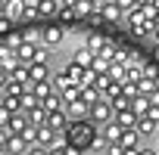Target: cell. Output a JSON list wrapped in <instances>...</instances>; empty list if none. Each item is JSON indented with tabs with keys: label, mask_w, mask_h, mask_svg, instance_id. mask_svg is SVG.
Instances as JSON below:
<instances>
[{
	"label": "cell",
	"mask_w": 159,
	"mask_h": 155,
	"mask_svg": "<svg viewBox=\"0 0 159 155\" xmlns=\"http://www.w3.org/2000/svg\"><path fill=\"white\" fill-rule=\"evenodd\" d=\"M66 136H69V143H72L78 152H91V149H97V140H100L97 127H94L88 118H72L69 127H66Z\"/></svg>",
	"instance_id": "1"
},
{
	"label": "cell",
	"mask_w": 159,
	"mask_h": 155,
	"mask_svg": "<svg viewBox=\"0 0 159 155\" xmlns=\"http://www.w3.org/2000/svg\"><path fill=\"white\" fill-rule=\"evenodd\" d=\"M13 50H16V59H19V62H34V59H38V53H41V44H38V40H31V37H22Z\"/></svg>",
	"instance_id": "2"
},
{
	"label": "cell",
	"mask_w": 159,
	"mask_h": 155,
	"mask_svg": "<svg viewBox=\"0 0 159 155\" xmlns=\"http://www.w3.org/2000/svg\"><path fill=\"white\" fill-rule=\"evenodd\" d=\"M112 115H116V112H112V103H109V99H103V96H100V99H94V103H91V121L106 124Z\"/></svg>",
	"instance_id": "3"
},
{
	"label": "cell",
	"mask_w": 159,
	"mask_h": 155,
	"mask_svg": "<svg viewBox=\"0 0 159 155\" xmlns=\"http://www.w3.org/2000/svg\"><path fill=\"white\" fill-rule=\"evenodd\" d=\"M69 121H72V118H69V112H66V109H56V112H47V121H44V124H50L56 133H66Z\"/></svg>",
	"instance_id": "4"
},
{
	"label": "cell",
	"mask_w": 159,
	"mask_h": 155,
	"mask_svg": "<svg viewBox=\"0 0 159 155\" xmlns=\"http://www.w3.org/2000/svg\"><path fill=\"white\" fill-rule=\"evenodd\" d=\"M66 74H69V81H75V84H88L91 74H94V68H84V65H78V62H69Z\"/></svg>",
	"instance_id": "5"
},
{
	"label": "cell",
	"mask_w": 159,
	"mask_h": 155,
	"mask_svg": "<svg viewBox=\"0 0 159 155\" xmlns=\"http://www.w3.org/2000/svg\"><path fill=\"white\" fill-rule=\"evenodd\" d=\"M28 74H31V84H34V81H50L47 59H34V62H28Z\"/></svg>",
	"instance_id": "6"
},
{
	"label": "cell",
	"mask_w": 159,
	"mask_h": 155,
	"mask_svg": "<svg viewBox=\"0 0 159 155\" xmlns=\"http://www.w3.org/2000/svg\"><path fill=\"white\" fill-rule=\"evenodd\" d=\"M66 112H69V118H84V115H91V103L78 96V99L66 103Z\"/></svg>",
	"instance_id": "7"
},
{
	"label": "cell",
	"mask_w": 159,
	"mask_h": 155,
	"mask_svg": "<svg viewBox=\"0 0 159 155\" xmlns=\"http://www.w3.org/2000/svg\"><path fill=\"white\" fill-rule=\"evenodd\" d=\"M59 40H62V28L59 25H47L41 31V44L44 47H59Z\"/></svg>",
	"instance_id": "8"
},
{
	"label": "cell",
	"mask_w": 159,
	"mask_h": 155,
	"mask_svg": "<svg viewBox=\"0 0 159 155\" xmlns=\"http://www.w3.org/2000/svg\"><path fill=\"white\" fill-rule=\"evenodd\" d=\"M153 106H156V103H153V96H150V93H134V96H131V109H134L137 115H147Z\"/></svg>",
	"instance_id": "9"
},
{
	"label": "cell",
	"mask_w": 159,
	"mask_h": 155,
	"mask_svg": "<svg viewBox=\"0 0 159 155\" xmlns=\"http://www.w3.org/2000/svg\"><path fill=\"white\" fill-rule=\"evenodd\" d=\"M100 16H103V19H109V22H116V19H122V16H125V10L116 3V0H106V3H100Z\"/></svg>",
	"instance_id": "10"
},
{
	"label": "cell",
	"mask_w": 159,
	"mask_h": 155,
	"mask_svg": "<svg viewBox=\"0 0 159 155\" xmlns=\"http://www.w3.org/2000/svg\"><path fill=\"white\" fill-rule=\"evenodd\" d=\"M31 124V118H28V112H13V118H10V133H22L25 127Z\"/></svg>",
	"instance_id": "11"
},
{
	"label": "cell",
	"mask_w": 159,
	"mask_h": 155,
	"mask_svg": "<svg viewBox=\"0 0 159 155\" xmlns=\"http://www.w3.org/2000/svg\"><path fill=\"white\" fill-rule=\"evenodd\" d=\"M156 127H159V121H156L153 115H137V130H140V136H153Z\"/></svg>",
	"instance_id": "12"
},
{
	"label": "cell",
	"mask_w": 159,
	"mask_h": 155,
	"mask_svg": "<svg viewBox=\"0 0 159 155\" xmlns=\"http://www.w3.org/2000/svg\"><path fill=\"white\" fill-rule=\"evenodd\" d=\"M25 6H28V0H7V16L13 22H19V19H25Z\"/></svg>",
	"instance_id": "13"
},
{
	"label": "cell",
	"mask_w": 159,
	"mask_h": 155,
	"mask_svg": "<svg viewBox=\"0 0 159 155\" xmlns=\"http://www.w3.org/2000/svg\"><path fill=\"white\" fill-rule=\"evenodd\" d=\"M106 99L112 103V112H122V109H131V93H125V87H122L119 93L106 96Z\"/></svg>",
	"instance_id": "14"
},
{
	"label": "cell",
	"mask_w": 159,
	"mask_h": 155,
	"mask_svg": "<svg viewBox=\"0 0 159 155\" xmlns=\"http://www.w3.org/2000/svg\"><path fill=\"white\" fill-rule=\"evenodd\" d=\"M112 118H116L122 127H137V112H134V109H122V112H116Z\"/></svg>",
	"instance_id": "15"
},
{
	"label": "cell",
	"mask_w": 159,
	"mask_h": 155,
	"mask_svg": "<svg viewBox=\"0 0 159 155\" xmlns=\"http://www.w3.org/2000/svg\"><path fill=\"white\" fill-rule=\"evenodd\" d=\"M7 152H28V140L22 133H10L7 140Z\"/></svg>",
	"instance_id": "16"
},
{
	"label": "cell",
	"mask_w": 159,
	"mask_h": 155,
	"mask_svg": "<svg viewBox=\"0 0 159 155\" xmlns=\"http://www.w3.org/2000/svg\"><path fill=\"white\" fill-rule=\"evenodd\" d=\"M41 106H44L47 112H56V109H66V106H62V96H59L56 90H50V93H47V96L41 99Z\"/></svg>",
	"instance_id": "17"
},
{
	"label": "cell",
	"mask_w": 159,
	"mask_h": 155,
	"mask_svg": "<svg viewBox=\"0 0 159 155\" xmlns=\"http://www.w3.org/2000/svg\"><path fill=\"white\" fill-rule=\"evenodd\" d=\"M72 62H78V65H84V68H91V65H94V53H91L88 47H81V50H75Z\"/></svg>",
	"instance_id": "18"
},
{
	"label": "cell",
	"mask_w": 159,
	"mask_h": 155,
	"mask_svg": "<svg viewBox=\"0 0 159 155\" xmlns=\"http://www.w3.org/2000/svg\"><path fill=\"white\" fill-rule=\"evenodd\" d=\"M109 81H112V74H109V71H94V74H91V84H94L100 93L106 90V84H109Z\"/></svg>",
	"instance_id": "19"
},
{
	"label": "cell",
	"mask_w": 159,
	"mask_h": 155,
	"mask_svg": "<svg viewBox=\"0 0 159 155\" xmlns=\"http://www.w3.org/2000/svg\"><path fill=\"white\" fill-rule=\"evenodd\" d=\"M38 13H41V16H56V13H59V3H56V0H41V3H38Z\"/></svg>",
	"instance_id": "20"
},
{
	"label": "cell",
	"mask_w": 159,
	"mask_h": 155,
	"mask_svg": "<svg viewBox=\"0 0 159 155\" xmlns=\"http://www.w3.org/2000/svg\"><path fill=\"white\" fill-rule=\"evenodd\" d=\"M13 31V19L10 16H0V34H10Z\"/></svg>",
	"instance_id": "21"
},
{
	"label": "cell",
	"mask_w": 159,
	"mask_h": 155,
	"mask_svg": "<svg viewBox=\"0 0 159 155\" xmlns=\"http://www.w3.org/2000/svg\"><path fill=\"white\" fill-rule=\"evenodd\" d=\"M116 3H119V6H122V10H125V13H128V10H131V6H137V0H116Z\"/></svg>",
	"instance_id": "22"
},
{
	"label": "cell",
	"mask_w": 159,
	"mask_h": 155,
	"mask_svg": "<svg viewBox=\"0 0 159 155\" xmlns=\"http://www.w3.org/2000/svg\"><path fill=\"white\" fill-rule=\"evenodd\" d=\"M75 3H78V0H62L59 6H62V10H75Z\"/></svg>",
	"instance_id": "23"
},
{
	"label": "cell",
	"mask_w": 159,
	"mask_h": 155,
	"mask_svg": "<svg viewBox=\"0 0 159 155\" xmlns=\"http://www.w3.org/2000/svg\"><path fill=\"white\" fill-rule=\"evenodd\" d=\"M0 16H7V0H0Z\"/></svg>",
	"instance_id": "24"
},
{
	"label": "cell",
	"mask_w": 159,
	"mask_h": 155,
	"mask_svg": "<svg viewBox=\"0 0 159 155\" xmlns=\"http://www.w3.org/2000/svg\"><path fill=\"white\" fill-rule=\"evenodd\" d=\"M153 25H156V28H159V10H156V16H153Z\"/></svg>",
	"instance_id": "25"
},
{
	"label": "cell",
	"mask_w": 159,
	"mask_h": 155,
	"mask_svg": "<svg viewBox=\"0 0 159 155\" xmlns=\"http://www.w3.org/2000/svg\"><path fill=\"white\" fill-rule=\"evenodd\" d=\"M150 3H153V6H156V10H159V0H150Z\"/></svg>",
	"instance_id": "26"
},
{
	"label": "cell",
	"mask_w": 159,
	"mask_h": 155,
	"mask_svg": "<svg viewBox=\"0 0 159 155\" xmlns=\"http://www.w3.org/2000/svg\"><path fill=\"white\" fill-rule=\"evenodd\" d=\"M153 37H156V40H159V28H156V31H153Z\"/></svg>",
	"instance_id": "27"
},
{
	"label": "cell",
	"mask_w": 159,
	"mask_h": 155,
	"mask_svg": "<svg viewBox=\"0 0 159 155\" xmlns=\"http://www.w3.org/2000/svg\"><path fill=\"white\" fill-rule=\"evenodd\" d=\"M94 3H97V6H100V3H106V0H94Z\"/></svg>",
	"instance_id": "28"
},
{
	"label": "cell",
	"mask_w": 159,
	"mask_h": 155,
	"mask_svg": "<svg viewBox=\"0 0 159 155\" xmlns=\"http://www.w3.org/2000/svg\"><path fill=\"white\" fill-rule=\"evenodd\" d=\"M28 3H41V0H28Z\"/></svg>",
	"instance_id": "29"
}]
</instances>
